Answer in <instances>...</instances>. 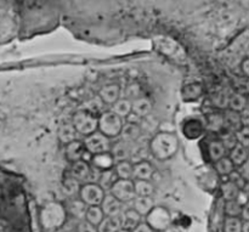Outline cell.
Returning a JSON list of instances; mask_svg holds the SVG:
<instances>
[{
  "mask_svg": "<svg viewBox=\"0 0 249 232\" xmlns=\"http://www.w3.org/2000/svg\"><path fill=\"white\" fill-rule=\"evenodd\" d=\"M0 232H11V225L7 220L0 218Z\"/></svg>",
  "mask_w": 249,
  "mask_h": 232,
  "instance_id": "obj_45",
  "label": "cell"
},
{
  "mask_svg": "<svg viewBox=\"0 0 249 232\" xmlns=\"http://www.w3.org/2000/svg\"><path fill=\"white\" fill-rule=\"evenodd\" d=\"M109 192L119 202H131L136 197L135 190H134V182L131 180L118 179L114 182Z\"/></svg>",
  "mask_w": 249,
  "mask_h": 232,
  "instance_id": "obj_6",
  "label": "cell"
},
{
  "mask_svg": "<svg viewBox=\"0 0 249 232\" xmlns=\"http://www.w3.org/2000/svg\"><path fill=\"white\" fill-rule=\"evenodd\" d=\"M117 180H118V178H117L116 173H114L113 170L112 169L102 170V172L100 173L99 180H97L96 184L99 185L105 192H106L112 189V186H113V184L117 181Z\"/></svg>",
  "mask_w": 249,
  "mask_h": 232,
  "instance_id": "obj_18",
  "label": "cell"
},
{
  "mask_svg": "<svg viewBox=\"0 0 249 232\" xmlns=\"http://www.w3.org/2000/svg\"><path fill=\"white\" fill-rule=\"evenodd\" d=\"M242 230V220L240 218H231L228 216L224 224V231L225 232H241Z\"/></svg>",
  "mask_w": 249,
  "mask_h": 232,
  "instance_id": "obj_33",
  "label": "cell"
},
{
  "mask_svg": "<svg viewBox=\"0 0 249 232\" xmlns=\"http://www.w3.org/2000/svg\"><path fill=\"white\" fill-rule=\"evenodd\" d=\"M121 223H122V229L126 231H133L136 226L140 224L141 215L136 213L133 208L128 209L125 212H122L121 215Z\"/></svg>",
  "mask_w": 249,
  "mask_h": 232,
  "instance_id": "obj_9",
  "label": "cell"
},
{
  "mask_svg": "<svg viewBox=\"0 0 249 232\" xmlns=\"http://www.w3.org/2000/svg\"><path fill=\"white\" fill-rule=\"evenodd\" d=\"M235 201L237 202L241 207L248 206V185L245 187V189L238 191V195L237 197H236Z\"/></svg>",
  "mask_w": 249,
  "mask_h": 232,
  "instance_id": "obj_39",
  "label": "cell"
},
{
  "mask_svg": "<svg viewBox=\"0 0 249 232\" xmlns=\"http://www.w3.org/2000/svg\"><path fill=\"white\" fill-rule=\"evenodd\" d=\"M112 112L121 118H124L131 112V102L126 99H118L112 106Z\"/></svg>",
  "mask_w": 249,
  "mask_h": 232,
  "instance_id": "obj_26",
  "label": "cell"
},
{
  "mask_svg": "<svg viewBox=\"0 0 249 232\" xmlns=\"http://www.w3.org/2000/svg\"><path fill=\"white\" fill-rule=\"evenodd\" d=\"M104 102L99 96H95L89 99L83 104V111L88 112V113L92 114V116H100L104 111Z\"/></svg>",
  "mask_w": 249,
  "mask_h": 232,
  "instance_id": "obj_23",
  "label": "cell"
},
{
  "mask_svg": "<svg viewBox=\"0 0 249 232\" xmlns=\"http://www.w3.org/2000/svg\"><path fill=\"white\" fill-rule=\"evenodd\" d=\"M178 148V140L170 134H158L151 141V152L160 160H167L172 157Z\"/></svg>",
  "mask_w": 249,
  "mask_h": 232,
  "instance_id": "obj_1",
  "label": "cell"
},
{
  "mask_svg": "<svg viewBox=\"0 0 249 232\" xmlns=\"http://www.w3.org/2000/svg\"><path fill=\"white\" fill-rule=\"evenodd\" d=\"M189 90V94H186L187 96L190 97H194V99H196V97L199 96V94L202 92V85L199 84H192V85H189L186 89V91Z\"/></svg>",
  "mask_w": 249,
  "mask_h": 232,
  "instance_id": "obj_40",
  "label": "cell"
},
{
  "mask_svg": "<svg viewBox=\"0 0 249 232\" xmlns=\"http://www.w3.org/2000/svg\"><path fill=\"white\" fill-rule=\"evenodd\" d=\"M80 182L78 180H75L74 178L68 177L66 178V180L63 181V190L67 192L68 195H75L79 194L80 190Z\"/></svg>",
  "mask_w": 249,
  "mask_h": 232,
  "instance_id": "obj_34",
  "label": "cell"
},
{
  "mask_svg": "<svg viewBox=\"0 0 249 232\" xmlns=\"http://www.w3.org/2000/svg\"><path fill=\"white\" fill-rule=\"evenodd\" d=\"M134 190L136 196L151 197L153 192V186L148 180H136L134 182Z\"/></svg>",
  "mask_w": 249,
  "mask_h": 232,
  "instance_id": "obj_28",
  "label": "cell"
},
{
  "mask_svg": "<svg viewBox=\"0 0 249 232\" xmlns=\"http://www.w3.org/2000/svg\"><path fill=\"white\" fill-rule=\"evenodd\" d=\"M215 169L220 175H229L231 172L235 170V165L231 162L230 158L224 157L215 162Z\"/></svg>",
  "mask_w": 249,
  "mask_h": 232,
  "instance_id": "obj_30",
  "label": "cell"
},
{
  "mask_svg": "<svg viewBox=\"0 0 249 232\" xmlns=\"http://www.w3.org/2000/svg\"><path fill=\"white\" fill-rule=\"evenodd\" d=\"M208 129L212 131H221L224 129V116L219 113H213L208 116Z\"/></svg>",
  "mask_w": 249,
  "mask_h": 232,
  "instance_id": "obj_32",
  "label": "cell"
},
{
  "mask_svg": "<svg viewBox=\"0 0 249 232\" xmlns=\"http://www.w3.org/2000/svg\"><path fill=\"white\" fill-rule=\"evenodd\" d=\"M152 108V104L146 97H136L133 102H131V112L139 116L140 118L147 116Z\"/></svg>",
  "mask_w": 249,
  "mask_h": 232,
  "instance_id": "obj_14",
  "label": "cell"
},
{
  "mask_svg": "<svg viewBox=\"0 0 249 232\" xmlns=\"http://www.w3.org/2000/svg\"><path fill=\"white\" fill-rule=\"evenodd\" d=\"M85 152V146L84 143H80V141H72V143H67L66 146V156H67V160L71 162H78V161H83Z\"/></svg>",
  "mask_w": 249,
  "mask_h": 232,
  "instance_id": "obj_10",
  "label": "cell"
},
{
  "mask_svg": "<svg viewBox=\"0 0 249 232\" xmlns=\"http://www.w3.org/2000/svg\"><path fill=\"white\" fill-rule=\"evenodd\" d=\"M92 167L97 168L99 170H108L112 169L114 164H116V161H114L113 156L111 155V152H105V153H99V155L91 156V160H90Z\"/></svg>",
  "mask_w": 249,
  "mask_h": 232,
  "instance_id": "obj_8",
  "label": "cell"
},
{
  "mask_svg": "<svg viewBox=\"0 0 249 232\" xmlns=\"http://www.w3.org/2000/svg\"><path fill=\"white\" fill-rule=\"evenodd\" d=\"M85 218H87L88 223L97 228V225L101 223L102 219L105 218V215L104 213H102L100 206H95V207H89V208L87 209V212H85Z\"/></svg>",
  "mask_w": 249,
  "mask_h": 232,
  "instance_id": "obj_27",
  "label": "cell"
},
{
  "mask_svg": "<svg viewBox=\"0 0 249 232\" xmlns=\"http://www.w3.org/2000/svg\"><path fill=\"white\" fill-rule=\"evenodd\" d=\"M237 172L240 173V175L243 178V179L247 180V181H248V179H249V164H248V161H246V162L243 163V164H241L240 167H238Z\"/></svg>",
  "mask_w": 249,
  "mask_h": 232,
  "instance_id": "obj_41",
  "label": "cell"
},
{
  "mask_svg": "<svg viewBox=\"0 0 249 232\" xmlns=\"http://www.w3.org/2000/svg\"><path fill=\"white\" fill-rule=\"evenodd\" d=\"M241 232H249V223L248 221H242V230Z\"/></svg>",
  "mask_w": 249,
  "mask_h": 232,
  "instance_id": "obj_48",
  "label": "cell"
},
{
  "mask_svg": "<svg viewBox=\"0 0 249 232\" xmlns=\"http://www.w3.org/2000/svg\"><path fill=\"white\" fill-rule=\"evenodd\" d=\"M125 118H126V123L136 124V125H139V124L141 123V121H142V118H140L139 116H136V114L133 113V112H130V113H129Z\"/></svg>",
  "mask_w": 249,
  "mask_h": 232,
  "instance_id": "obj_43",
  "label": "cell"
},
{
  "mask_svg": "<svg viewBox=\"0 0 249 232\" xmlns=\"http://www.w3.org/2000/svg\"><path fill=\"white\" fill-rule=\"evenodd\" d=\"M118 232H131V231H126V230H123V229H121Z\"/></svg>",
  "mask_w": 249,
  "mask_h": 232,
  "instance_id": "obj_49",
  "label": "cell"
},
{
  "mask_svg": "<svg viewBox=\"0 0 249 232\" xmlns=\"http://www.w3.org/2000/svg\"><path fill=\"white\" fill-rule=\"evenodd\" d=\"M128 95L129 96L138 97L139 96V87L138 85H130L128 88Z\"/></svg>",
  "mask_w": 249,
  "mask_h": 232,
  "instance_id": "obj_47",
  "label": "cell"
},
{
  "mask_svg": "<svg viewBox=\"0 0 249 232\" xmlns=\"http://www.w3.org/2000/svg\"><path fill=\"white\" fill-rule=\"evenodd\" d=\"M238 191H240V189L230 181H226L225 184L221 185V194H223V197L226 201H235Z\"/></svg>",
  "mask_w": 249,
  "mask_h": 232,
  "instance_id": "obj_31",
  "label": "cell"
},
{
  "mask_svg": "<svg viewBox=\"0 0 249 232\" xmlns=\"http://www.w3.org/2000/svg\"><path fill=\"white\" fill-rule=\"evenodd\" d=\"M77 134L78 133L75 131L72 123H66L61 125L60 130H58V139H60L61 143L67 145V143L77 140Z\"/></svg>",
  "mask_w": 249,
  "mask_h": 232,
  "instance_id": "obj_22",
  "label": "cell"
},
{
  "mask_svg": "<svg viewBox=\"0 0 249 232\" xmlns=\"http://www.w3.org/2000/svg\"><path fill=\"white\" fill-rule=\"evenodd\" d=\"M123 119L112 111L102 112L97 118V129L102 135L107 136L108 139L118 136L123 128Z\"/></svg>",
  "mask_w": 249,
  "mask_h": 232,
  "instance_id": "obj_2",
  "label": "cell"
},
{
  "mask_svg": "<svg viewBox=\"0 0 249 232\" xmlns=\"http://www.w3.org/2000/svg\"><path fill=\"white\" fill-rule=\"evenodd\" d=\"M228 105L230 107L231 111L237 112V113H241L243 109H246L248 107L247 97L243 94H240V92H236L232 96H229Z\"/></svg>",
  "mask_w": 249,
  "mask_h": 232,
  "instance_id": "obj_20",
  "label": "cell"
},
{
  "mask_svg": "<svg viewBox=\"0 0 249 232\" xmlns=\"http://www.w3.org/2000/svg\"><path fill=\"white\" fill-rule=\"evenodd\" d=\"M119 92L121 89L117 84H108L100 90L99 97L102 100L104 104L113 105L119 99Z\"/></svg>",
  "mask_w": 249,
  "mask_h": 232,
  "instance_id": "obj_11",
  "label": "cell"
},
{
  "mask_svg": "<svg viewBox=\"0 0 249 232\" xmlns=\"http://www.w3.org/2000/svg\"><path fill=\"white\" fill-rule=\"evenodd\" d=\"M133 206L134 211L138 214H140L141 216L148 215V214L152 212L153 209V201L151 197H141L136 196L133 199Z\"/></svg>",
  "mask_w": 249,
  "mask_h": 232,
  "instance_id": "obj_12",
  "label": "cell"
},
{
  "mask_svg": "<svg viewBox=\"0 0 249 232\" xmlns=\"http://www.w3.org/2000/svg\"><path fill=\"white\" fill-rule=\"evenodd\" d=\"M72 124L78 134L87 136L91 135L92 133L97 130V117L82 109L74 114Z\"/></svg>",
  "mask_w": 249,
  "mask_h": 232,
  "instance_id": "obj_3",
  "label": "cell"
},
{
  "mask_svg": "<svg viewBox=\"0 0 249 232\" xmlns=\"http://www.w3.org/2000/svg\"><path fill=\"white\" fill-rule=\"evenodd\" d=\"M100 208L105 216H118L122 213V202H119L111 194L105 195L104 199L100 204Z\"/></svg>",
  "mask_w": 249,
  "mask_h": 232,
  "instance_id": "obj_7",
  "label": "cell"
},
{
  "mask_svg": "<svg viewBox=\"0 0 249 232\" xmlns=\"http://www.w3.org/2000/svg\"><path fill=\"white\" fill-rule=\"evenodd\" d=\"M224 128L232 131V133H236V131L240 130L242 128V122H241L240 113L231 111V109L226 112V114L224 116Z\"/></svg>",
  "mask_w": 249,
  "mask_h": 232,
  "instance_id": "obj_17",
  "label": "cell"
},
{
  "mask_svg": "<svg viewBox=\"0 0 249 232\" xmlns=\"http://www.w3.org/2000/svg\"><path fill=\"white\" fill-rule=\"evenodd\" d=\"M80 199L89 207L100 206L105 197V191L97 184H84L79 190Z\"/></svg>",
  "mask_w": 249,
  "mask_h": 232,
  "instance_id": "obj_5",
  "label": "cell"
},
{
  "mask_svg": "<svg viewBox=\"0 0 249 232\" xmlns=\"http://www.w3.org/2000/svg\"><path fill=\"white\" fill-rule=\"evenodd\" d=\"M248 158V150L247 147L245 146L240 145V143H236L235 147L231 148V153H230V161L233 163V165H237L240 167L241 164L247 161Z\"/></svg>",
  "mask_w": 249,
  "mask_h": 232,
  "instance_id": "obj_21",
  "label": "cell"
},
{
  "mask_svg": "<svg viewBox=\"0 0 249 232\" xmlns=\"http://www.w3.org/2000/svg\"><path fill=\"white\" fill-rule=\"evenodd\" d=\"M220 141L224 145V147H225V150H231V148L235 147V145L237 143L235 133L228 130V129H226V133L220 138Z\"/></svg>",
  "mask_w": 249,
  "mask_h": 232,
  "instance_id": "obj_36",
  "label": "cell"
},
{
  "mask_svg": "<svg viewBox=\"0 0 249 232\" xmlns=\"http://www.w3.org/2000/svg\"><path fill=\"white\" fill-rule=\"evenodd\" d=\"M119 215L105 216L101 223L97 225V232H118L122 229V223Z\"/></svg>",
  "mask_w": 249,
  "mask_h": 232,
  "instance_id": "obj_15",
  "label": "cell"
},
{
  "mask_svg": "<svg viewBox=\"0 0 249 232\" xmlns=\"http://www.w3.org/2000/svg\"><path fill=\"white\" fill-rule=\"evenodd\" d=\"M225 153L226 150L220 140H214L209 143V156H211L212 161L216 162V161L221 160L225 157Z\"/></svg>",
  "mask_w": 249,
  "mask_h": 232,
  "instance_id": "obj_29",
  "label": "cell"
},
{
  "mask_svg": "<svg viewBox=\"0 0 249 232\" xmlns=\"http://www.w3.org/2000/svg\"><path fill=\"white\" fill-rule=\"evenodd\" d=\"M141 129L140 126L136 125V124L131 123H125L123 124V128H122L121 134L122 141H125V143H134V141L138 140L140 138Z\"/></svg>",
  "mask_w": 249,
  "mask_h": 232,
  "instance_id": "obj_16",
  "label": "cell"
},
{
  "mask_svg": "<svg viewBox=\"0 0 249 232\" xmlns=\"http://www.w3.org/2000/svg\"><path fill=\"white\" fill-rule=\"evenodd\" d=\"M78 231L79 232H97V228L96 226L91 225V224H89L88 221H83V223H80Z\"/></svg>",
  "mask_w": 249,
  "mask_h": 232,
  "instance_id": "obj_42",
  "label": "cell"
},
{
  "mask_svg": "<svg viewBox=\"0 0 249 232\" xmlns=\"http://www.w3.org/2000/svg\"><path fill=\"white\" fill-rule=\"evenodd\" d=\"M203 133V125L198 119H190L184 126V134L189 139H197Z\"/></svg>",
  "mask_w": 249,
  "mask_h": 232,
  "instance_id": "obj_24",
  "label": "cell"
},
{
  "mask_svg": "<svg viewBox=\"0 0 249 232\" xmlns=\"http://www.w3.org/2000/svg\"><path fill=\"white\" fill-rule=\"evenodd\" d=\"M114 173H116L118 179L131 180V178H133V164L129 161L117 162Z\"/></svg>",
  "mask_w": 249,
  "mask_h": 232,
  "instance_id": "obj_25",
  "label": "cell"
},
{
  "mask_svg": "<svg viewBox=\"0 0 249 232\" xmlns=\"http://www.w3.org/2000/svg\"><path fill=\"white\" fill-rule=\"evenodd\" d=\"M152 175L153 168L151 167V164L148 162L140 161L135 165H133V177L136 180H148L150 181Z\"/></svg>",
  "mask_w": 249,
  "mask_h": 232,
  "instance_id": "obj_13",
  "label": "cell"
},
{
  "mask_svg": "<svg viewBox=\"0 0 249 232\" xmlns=\"http://www.w3.org/2000/svg\"><path fill=\"white\" fill-rule=\"evenodd\" d=\"M85 150L91 156L99 155V153L109 152L111 150V141L107 136L102 135L101 133H92L88 135L84 140Z\"/></svg>",
  "mask_w": 249,
  "mask_h": 232,
  "instance_id": "obj_4",
  "label": "cell"
},
{
  "mask_svg": "<svg viewBox=\"0 0 249 232\" xmlns=\"http://www.w3.org/2000/svg\"><path fill=\"white\" fill-rule=\"evenodd\" d=\"M241 211H242V207H241L237 202L226 201V204H225L226 215L231 216V218H240Z\"/></svg>",
  "mask_w": 249,
  "mask_h": 232,
  "instance_id": "obj_35",
  "label": "cell"
},
{
  "mask_svg": "<svg viewBox=\"0 0 249 232\" xmlns=\"http://www.w3.org/2000/svg\"><path fill=\"white\" fill-rule=\"evenodd\" d=\"M112 148V153L114 161L117 162H122V161H128L130 157V147H129V143L125 141H121V143H117L116 145Z\"/></svg>",
  "mask_w": 249,
  "mask_h": 232,
  "instance_id": "obj_19",
  "label": "cell"
},
{
  "mask_svg": "<svg viewBox=\"0 0 249 232\" xmlns=\"http://www.w3.org/2000/svg\"><path fill=\"white\" fill-rule=\"evenodd\" d=\"M241 70H242L243 75L245 78H247L249 75V60L248 58H245V61L242 62V66H241Z\"/></svg>",
  "mask_w": 249,
  "mask_h": 232,
  "instance_id": "obj_46",
  "label": "cell"
},
{
  "mask_svg": "<svg viewBox=\"0 0 249 232\" xmlns=\"http://www.w3.org/2000/svg\"><path fill=\"white\" fill-rule=\"evenodd\" d=\"M235 135H236V140H237V143H240V145L245 146V147L248 148V145H249V129H248V126H242L240 130L236 131Z\"/></svg>",
  "mask_w": 249,
  "mask_h": 232,
  "instance_id": "obj_38",
  "label": "cell"
},
{
  "mask_svg": "<svg viewBox=\"0 0 249 232\" xmlns=\"http://www.w3.org/2000/svg\"><path fill=\"white\" fill-rule=\"evenodd\" d=\"M131 232H152V228L145 223H140Z\"/></svg>",
  "mask_w": 249,
  "mask_h": 232,
  "instance_id": "obj_44",
  "label": "cell"
},
{
  "mask_svg": "<svg viewBox=\"0 0 249 232\" xmlns=\"http://www.w3.org/2000/svg\"><path fill=\"white\" fill-rule=\"evenodd\" d=\"M228 177H229V181L232 182L233 185H236V186H237L240 190L245 189V187L248 185L247 180L243 179L237 170H233V172H231Z\"/></svg>",
  "mask_w": 249,
  "mask_h": 232,
  "instance_id": "obj_37",
  "label": "cell"
}]
</instances>
